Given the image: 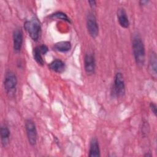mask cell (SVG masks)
<instances>
[{
	"label": "cell",
	"instance_id": "6da1fadb",
	"mask_svg": "<svg viewBox=\"0 0 157 157\" xmlns=\"http://www.w3.org/2000/svg\"><path fill=\"white\" fill-rule=\"evenodd\" d=\"M132 47L136 64L139 66H142L145 63V52L143 41L138 33L133 35L132 40Z\"/></svg>",
	"mask_w": 157,
	"mask_h": 157
},
{
	"label": "cell",
	"instance_id": "7a4b0ae2",
	"mask_svg": "<svg viewBox=\"0 0 157 157\" xmlns=\"http://www.w3.org/2000/svg\"><path fill=\"white\" fill-rule=\"evenodd\" d=\"M24 28L33 40L37 41L38 40L41 27L40 21L37 18L34 17L26 21L24 23Z\"/></svg>",
	"mask_w": 157,
	"mask_h": 157
},
{
	"label": "cell",
	"instance_id": "3957f363",
	"mask_svg": "<svg viewBox=\"0 0 157 157\" xmlns=\"http://www.w3.org/2000/svg\"><path fill=\"white\" fill-rule=\"evenodd\" d=\"M17 85V78L15 74L8 71L6 73L4 79V87L7 94L10 95L15 93Z\"/></svg>",
	"mask_w": 157,
	"mask_h": 157
},
{
	"label": "cell",
	"instance_id": "277c9868",
	"mask_svg": "<svg viewBox=\"0 0 157 157\" xmlns=\"http://www.w3.org/2000/svg\"><path fill=\"white\" fill-rule=\"evenodd\" d=\"M25 129L29 143L31 145L34 146L37 142V134L34 121L30 119L26 120L25 121Z\"/></svg>",
	"mask_w": 157,
	"mask_h": 157
},
{
	"label": "cell",
	"instance_id": "5b68a950",
	"mask_svg": "<svg viewBox=\"0 0 157 157\" xmlns=\"http://www.w3.org/2000/svg\"><path fill=\"white\" fill-rule=\"evenodd\" d=\"M86 28L90 36L96 38L99 34V26L95 16L93 13H89L86 18Z\"/></svg>",
	"mask_w": 157,
	"mask_h": 157
},
{
	"label": "cell",
	"instance_id": "8992f818",
	"mask_svg": "<svg viewBox=\"0 0 157 157\" xmlns=\"http://www.w3.org/2000/svg\"><path fill=\"white\" fill-rule=\"evenodd\" d=\"M114 91L118 96H122L125 93V83L121 73L117 72L114 78Z\"/></svg>",
	"mask_w": 157,
	"mask_h": 157
},
{
	"label": "cell",
	"instance_id": "52a82bcc",
	"mask_svg": "<svg viewBox=\"0 0 157 157\" xmlns=\"http://www.w3.org/2000/svg\"><path fill=\"white\" fill-rule=\"evenodd\" d=\"M84 67L88 75H91L95 70V59L91 53H87L84 56Z\"/></svg>",
	"mask_w": 157,
	"mask_h": 157
},
{
	"label": "cell",
	"instance_id": "ba28073f",
	"mask_svg": "<svg viewBox=\"0 0 157 157\" xmlns=\"http://www.w3.org/2000/svg\"><path fill=\"white\" fill-rule=\"evenodd\" d=\"M23 44V32L20 28L14 30L13 33V47L15 53H19Z\"/></svg>",
	"mask_w": 157,
	"mask_h": 157
},
{
	"label": "cell",
	"instance_id": "9c48e42d",
	"mask_svg": "<svg viewBox=\"0 0 157 157\" xmlns=\"http://www.w3.org/2000/svg\"><path fill=\"white\" fill-rule=\"evenodd\" d=\"M117 18L120 25L124 28H128L129 26V21L126 12L123 8H120L117 10Z\"/></svg>",
	"mask_w": 157,
	"mask_h": 157
},
{
	"label": "cell",
	"instance_id": "30bf717a",
	"mask_svg": "<svg viewBox=\"0 0 157 157\" xmlns=\"http://www.w3.org/2000/svg\"><path fill=\"white\" fill-rule=\"evenodd\" d=\"M156 55L155 52H151L150 57H149V62H148V71L150 74L152 75V77L154 78L156 77Z\"/></svg>",
	"mask_w": 157,
	"mask_h": 157
},
{
	"label": "cell",
	"instance_id": "8fae6325",
	"mask_svg": "<svg viewBox=\"0 0 157 157\" xmlns=\"http://www.w3.org/2000/svg\"><path fill=\"white\" fill-rule=\"evenodd\" d=\"M89 156L90 157H98L100 156V149L98 140L94 137L90 141Z\"/></svg>",
	"mask_w": 157,
	"mask_h": 157
},
{
	"label": "cell",
	"instance_id": "7c38bea8",
	"mask_svg": "<svg viewBox=\"0 0 157 157\" xmlns=\"http://www.w3.org/2000/svg\"><path fill=\"white\" fill-rule=\"evenodd\" d=\"M49 68L57 73H61L65 69V64L60 59H55L48 65Z\"/></svg>",
	"mask_w": 157,
	"mask_h": 157
},
{
	"label": "cell",
	"instance_id": "4fadbf2b",
	"mask_svg": "<svg viewBox=\"0 0 157 157\" xmlns=\"http://www.w3.org/2000/svg\"><path fill=\"white\" fill-rule=\"evenodd\" d=\"M10 131L8 127L6 125H3L1 128V144L3 147H6L9 142Z\"/></svg>",
	"mask_w": 157,
	"mask_h": 157
},
{
	"label": "cell",
	"instance_id": "5bb4252c",
	"mask_svg": "<svg viewBox=\"0 0 157 157\" xmlns=\"http://www.w3.org/2000/svg\"><path fill=\"white\" fill-rule=\"evenodd\" d=\"M53 48L58 52H66L71 50V44L69 41H61L54 45Z\"/></svg>",
	"mask_w": 157,
	"mask_h": 157
},
{
	"label": "cell",
	"instance_id": "9a60e30c",
	"mask_svg": "<svg viewBox=\"0 0 157 157\" xmlns=\"http://www.w3.org/2000/svg\"><path fill=\"white\" fill-rule=\"evenodd\" d=\"M33 57L34 60L39 64L42 66L44 63V61L42 58V55L39 50L38 47H35L33 49Z\"/></svg>",
	"mask_w": 157,
	"mask_h": 157
},
{
	"label": "cell",
	"instance_id": "2e32d148",
	"mask_svg": "<svg viewBox=\"0 0 157 157\" xmlns=\"http://www.w3.org/2000/svg\"><path fill=\"white\" fill-rule=\"evenodd\" d=\"M50 17L52 18L61 19V20H62L66 21H67V22H69V23L71 22L70 19L67 17V16L65 13H63V12H58L55 13L54 14L50 16Z\"/></svg>",
	"mask_w": 157,
	"mask_h": 157
},
{
	"label": "cell",
	"instance_id": "e0dca14e",
	"mask_svg": "<svg viewBox=\"0 0 157 157\" xmlns=\"http://www.w3.org/2000/svg\"><path fill=\"white\" fill-rule=\"evenodd\" d=\"M38 48H39V51L40 52V53H42V55H44L47 53V52H48V47L44 45V44H42V45H40L39 46H37Z\"/></svg>",
	"mask_w": 157,
	"mask_h": 157
},
{
	"label": "cell",
	"instance_id": "ac0fdd59",
	"mask_svg": "<svg viewBox=\"0 0 157 157\" xmlns=\"http://www.w3.org/2000/svg\"><path fill=\"white\" fill-rule=\"evenodd\" d=\"M150 109L152 111V112L154 113L155 115H156V105L154 103H151L150 104Z\"/></svg>",
	"mask_w": 157,
	"mask_h": 157
},
{
	"label": "cell",
	"instance_id": "d6986e66",
	"mask_svg": "<svg viewBox=\"0 0 157 157\" xmlns=\"http://www.w3.org/2000/svg\"><path fill=\"white\" fill-rule=\"evenodd\" d=\"M88 3L90 4V6L92 8H94L96 7V2L95 1H88Z\"/></svg>",
	"mask_w": 157,
	"mask_h": 157
},
{
	"label": "cell",
	"instance_id": "ffe728a7",
	"mask_svg": "<svg viewBox=\"0 0 157 157\" xmlns=\"http://www.w3.org/2000/svg\"><path fill=\"white\" fill-rule=\"evenodd\" d=\"M149 1H147V0H142V1H139V4L140 6H145L147 4H148Z\"/></svg>",
	"mask_w": 157,
	"mask_h": 157
}]
</instances>
